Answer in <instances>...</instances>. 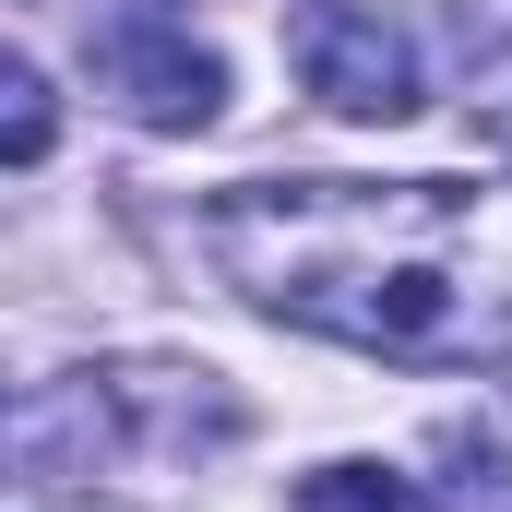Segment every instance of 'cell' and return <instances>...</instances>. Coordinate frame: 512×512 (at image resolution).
<instances>
[{
	"instance_id": "cell-1",
	"label": "cell",
	"mask_w": 512,
	"mask_h": 512,
	"mask_svg": "<svg viewBox=\"0 0 512 512\" xmlns=\"http://www.w3.org/2000/svg\"><path fill=\"white\" fill-rule=\"evenodd\" d=\"M215 274L334 334V346H382V358H441L477 334V215L453 179H251L203 215Z\"/></svg>"
},
{
	"instance_id": "cell-4",
	"label": "cell",
	"mask_w": 512,
	"mask_h": 512,
	"mask_svg": "<svg viewBox=\"0 0 512 512\" xmlns=\"http://www.w3.org/2000/svg\"><path fill=\"white\" fill-rule=\"evenodd\" d=\"M298 512H429V501H417V477H393V465H322V477L298 489Z\"/></svg>"
},
{
	"instance_id": "cell-5",
	"label": "cell",
	"mask_w": 512,
	"mask_h": 512,
	"mask_svg": "<svg viewBox=\"0 0 512 512\" xmlns=\"http://www.w3.org/2000/svg\"><path fill=\"white\" fill-rule=\"evenodd\" d=\"M0 155H12V167H36V155H48V72H36V60H12V72H0Z\"/></svg>"
},
{
	"instance_id": "cell-2",
	"label": "cell",
	"mask_w": 512,
	"mask_h": 512,
	"mask_svg": "<svg viewBox=\"0 0 512 512\" xmlns=\"http://www.w3.org/2000/svg\"><path fill=\"white\" fill-rule=\"evenodd\" d=\"M298 84H310L334 120H405V108H417V60H405V36H393L382 12H346V0L298 12Z\"/></svg>"
},
{
	"instance_id": "cell-3",
	"label": "cell",
	"mask_w": 512,
	"mask_h": 512,
	"mask_svg": "<svg viewBox=\"0 0 512 512\" xmlns=\"http://www.w3.org/2000/svg\"><path fill=\"white\" fill-rule=\"evenodd\" d=\"M108 96H120L143 131H203L215 108H227V60L215 48H191V36H120L108 48Z\"/></svg>"
}]
</instances>
